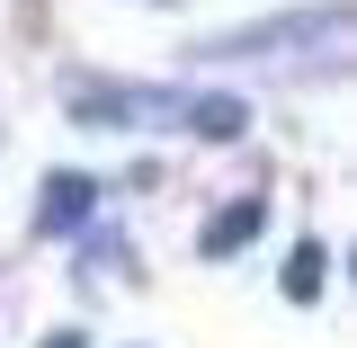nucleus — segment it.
I'll return each mask as SVG.
<instances>
[{"label": "nucleus", "mask_w": 357, "mask_h": 348, "mask_svg": "<svg viewBox=\"0 0 357 348\" xmlns=\"http://www.w3.org/2000/svg\"><path fill=\"white\" fill-rule=\"evenodd\" d=\"M89 206H98V188H89L81 170H54L45 197H36V232H45V241H72V232L89 223Z\"/></svg>", "instance_id": "1"}, {"label": "nucleus", "mask_w": 357, "mask_h": 348, "mask_svg": "<svg viewBox=\"0 0 357 348\" xmlns=\"http://www.w3.org/2000/svg\"><path fill=\"white\" fill-rule=\"evenodd\" d=\"M259 223H268V206H259V197H232V206H223V215L197 232V250H206V259H232V250H241Z\"/></svg>", "instance_id": "2"}, {"label": "nucleus", "mask_w": 357, "mask_h": 348, "mask_svg": "<svg viewBox=\"0 0 357 348\" xmlns=\"http://www.w3.org/2000/svg\"><path fill=\"white\" fill-rule=\"evenodd\" d=\"M241 126H250V107H241V98H188V134H215V143H232Z\"/></svg>", "instance_id": "3"}, {"label": "nucleus", "mask_w": 357, "mask_h": 348, "mask_svg": "<svg viewBox=\"0 0 357 348\" xmlns=\"http://www.w3.org/2000/svg\"><path fill=\"white\" fill-rule=\"evenodd\" d=\"M321 277H331V250L304 241V250L286 259V304H321Z\"/></svg>", "instance_id": "4"}, {"label": "nucleus", "mask_w": 357, "mask_h": 348, "mask_svg": "<svg viewBox=\"0 0 357 348\" xmlns=\"http://www.w3.org/2000/svg\"><path fill=\"white\" fill-rule=\"evenodd\" d=\"M45 348H81V331H54V340H45Z\"/></svg>", "instance_id": "5"}]
</instances>
